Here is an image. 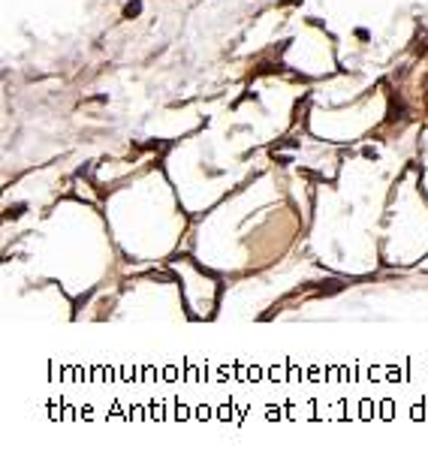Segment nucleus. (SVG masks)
Here are the masks:
<instances>
[{"label": "nucleus", "instance_id": "nucleus-1", "mask_svg": "<svg viewBox=\"0 0 428 461\" xmlns=\"http://www.w3.org/2000/svg\"><path fill=\"white\" fill-rule=\"evenodd\" d=\"M139 12H142V3H139V0L127 3V9H124V15H130V18H133V15H139Z\"/></svg>", "mask_w": 428, "mask_h": 461}]
</instances>
